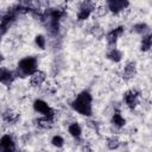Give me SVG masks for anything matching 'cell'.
Segmentation results:
<instances>
[{
  "label": "cell",
  "mask_w": 152,
  "mask_h": 152,
  "mask_svg": "<svg viewBox=\"0 0 152 152\" xmlns=\"http://www.w3.org/2000/svg\"><path fill=\"white\" fill-rule=\"evenodd\" d=\"M137 75V64L133 61H129L126 63V65L124 66V71H122V77L125 80H132Z\"/></svg>",
  "instance_id": "9"
},
{
  "label": "cell",
  "mask_w": 152,
  "mask_h": 152,
  "mask_svg": "<svg viewBox=\"0 0 152 152\" xmlns=\"http://www.w3.org/2000/svg\"><path fill=\"white\" fill-rule=\"evenodd\" d=\"M106 57H107L109 61L114 62V63H119V62L122 59V52H121L119 49H116L115 46H114V48H109V50H108L107 53H106Z\"/></svg>",
  "instance_id": "12"
},
{
  "label": "cell",
  "mask_w": 152,
  "mask_h": 152,
  "mask_svg": "<svg viewBox=\"0 0 152 152\" xmlns=\"http://www.w3.org/2000/svg\"><path fill=\"white\" fill-rule=\"evenodd\" d=\"M96 8V5L94 2H89V1H83L80 4V7H78V11H77V20L78 21H84L87 20L93 11H95Z\"/></svg>",
  "instance_id": "4"
},
{
  "label": "cell",
  "mask_w": 152,
  "mask_h": 152,
  "mask_svg": "<svg viewBox=\"0 0 152 152\" xmlns=\"http://www.w3.org/2000/svg\"><path fill=\"white\" fill-rule=\"evenodd\" d=\"M38 126L44 128V129H50L53 126V119L52 118L42 116V118L38 119Z\"/></svg>",
  "instance_id": "19"
},
{
  "label": "cell",
  "mask_w": 152,
  "mask_h": 152,
  "mask_svg": "<svg viewBox=\"0 0 152 152\" xmlns=\"http://www.w3.org/2000/svg\"><path fill=\"white\" fill-rule=\"evenodd\" d=\"M38 70V61L34 56H27L21 58L18 62L17 69L14 71L15 77L20 76V77H25V76H31L33 75L36 71Z\"/></svg>",
  "instance_id": "2"
},
{
  "label": "cell",
  "mask_w": 152,
  "mask_h": 152,
  "mask_svg": "<svg viewBox=\"0 0 152 152\" xmlns=\"http://www.w3.org/2000/svg\"><path fill=\"white\" fill-rule=\"evenodd\" d=\"M133 31L138 34H147L148 31H150V26L146 24V23H137L134 26H133Z\"/></svg>",
  "instance_id": "18"
},
{
  "label": "cell",
  "mask_w": 152,
  "mask_h": 152,
  "mask_svg": "<svg viewBox=\"0 0 152 152\" xmlns=\"http://www.w3.org/2000/svg\"><path fill=\"white\" fill-rule=\"evenodd\" d=\"M110 122H112V125H113L114 127H116V128H122V127L126 125V119L122 116V114H121L119 110H116V112L113 113V115H112V118H110Z\"/></svg>",
  "instance_id": "11"
},
{
  "label": "cell",
  "mask_w": 152,
  "mask_h": 152,
  "mask_svg": "<svg viewBox=\"0 0 152 152\" xmlns=\"http://www.w3.org/2000/svg\"><path fill=\"white\" fill-rule=\"evenodd\" d=\"M81 152H93V151H91V147L88 144H83L82 147H81Z\"/></svg>",
  "instance_id": "22"
},
{
  "label": "cell",
  "mask_w": 152,
  "mask_h": 152,
  "mask_svg": "<svg viewBox=\"0 0 152 152\" xmlns=\"http://www.w3.org/2000/svg\"><path fill=\"white\" fill-rule=\"evenodd\" d=\"M93 96L89 91H81L70 103L71 108L81 115L90 116L93 114Z\"/></svg>",
  "instance_id": "1"
},
{
  "label": "cell",
  "mask_w": 152,
  "mask_h": 152,
  "mask_svg": "<svg viewBox=\"0 0 152 152\" xmlns=\"http://www.w3.org/2000/svg\"><path fill=\"white\" fill-rule=\"evenodd\" d=\"M15 78L14 71L5 68V66H0V83L5 84V86H10Z\"/></svg>",
  "instance_id": "8"
},
{
  "label": "cell",
  "mask_w": 152,
  "mask_h": 152,
  "mask_svg": "<svg viewBox=\"0 0 152 152\" xmlns=\"http://www.w3.org/2000/svg\"><path fill=\"white\" fill-rule=\"evenodd\" d=\"M46 80V74L42 70H37L33 75L30 76V83L32 87H40Z\"/></svg>",
  "instance_id": "10"
},
{
  "label": "cell",
  "mask_w": 152,
  "mask_h": 152,
  "mask_svg": "<svg viewBox=\"0 0 152 152\" xmlns=\"http://www.w3.org/2000/svg\"><path fill=\"white\" fill-rule=\"evenodd\" d=\"M64 142H65V141H64V138H63L62 135H59V134H56V135H53V137L51 138V145L55 146V147H57V148L63 147Z\"/></svg>",
  "instance_id": "21"
},
{
  "label": "cell",
  "mask_w": 152,
  "mask_h": 152,
  "mask_svg": "<svg viewBox=\"0 0 152 152\" xmlns=\"http://www.w3.org/2000/svg\"><path fill=\"white\" fill-rule=\"evenodd\" d=\"M18 118H19L18 114L14 113V112L11 110V109H7V110H5V112L2 113V119H4V121H6V122H8V124H14V122H17Z\"/></svg>",
  "instance_id": "16"
},
{
  "label": "cell",
  "mask_w": 152,
  "mask_h": 152,
  "mask_svg": "<svg viewBox=\"0 0 152 152\" xmlns=\"http://www.w3.org/2000/svg\"><path fill=\"white\" fill-rule=\"evenodd\" d=\"M139 97H140V93L135 89H129L124 94V101L126 106L131 109H134L139 104Z\"/></svg>",
  "instance_id": "5"
},
{
  "label": "cell",
  "mask_w": 152,
  "mask_h": 152,
  "mask_svg": "<svg viewBox=\"0 0 152 152\" xmlns=\"http://www.w3.org/2000/svg\"><path fill=\"white\" fill-rule=\"evenodd\" d=\"M151 45H152V38H151V34L147 33L145 36H142L141 38V42H140V50L142 52H146L151 49Z\"/></svg>",
  "instance_id": "15"
},
{
  "label": "cell",
  "mask_w": 152,
  "mask_h": 152,
  "mask_svg": "<svg viewBox=\"0 0 152 152\" xmlns=\"http://www.w3.org/2000/svg\"><path fill=\"white\" fill-rule=\"evenodd\" d=\"M106 145H107L108 150L114 151V150H116V148L120 146V139H119L116 135H110V137L107 138Z\"/></svg>",
  "instance_id": "17"
},
{
  "label": "cell",
  "mask_w": 152,
  "mask_h": 152,
  "mask_svg": "<svg viewBox=\"0 0 152 152\" xmlns=\"http://www.w3.org/2000/svg\"><path fill=\"white\" fill-rule=\"evenodd\" d=\"M4 59H5V57H4V55H2L1 52H0V64H1L2 62H4Z\"/></svg>",
  "instance_id": "24"
},
{
  "label": "cell",
  "mask_w": 152,
  "mask_h": 152,
  "mask_svg": "<svg viewBox=\"0 0 152 152\" xmlns=\"http://www.w3.org/2000/svg\"><path fill=\"white\" fill-rule=\"evenodd\" d=\"M11 146H15L13 138L10 134H5L0 138V152H2L5 148L11 147Z\"/></svg>",
  "instance_id": "14"
},
{
  "label": "cell",
  "mask_w": 152,
  "mask_h": 152,
  "mask_svg": "<svg viewBox=\"0 0 152 152\" xmlns=\"http://www.w3.org/2000/svg\"><path fill=\"white\" fill-rule=\"evenodd\" d=\"M68 132L69 134L75 138V139H80L81 135H82V127L80 126L78 122H71L69 126H68Z\"/></svg>",
  "instance_id": "13"
},
{
  "label": "cell",
  "mask_w": 152,
  "mask_h": 152,
  "mask_svg": "<svg viewBox=\"0 0 152 152\" xmlns=\"http://www.w3.org/2000/svg\"><path fill=\"white\" fill-rule=\"evenodd\" d=\"M128 6H129V2L125 0H109L106 2L107 10L114 14H119L120 12L126 10Z\"/></svg>",
  "instance_id": "6"
},
{
  "label": "cell",
  "mask_w": 152,
  "mask_h": 152,
  "mask_svg": "<svg viewBox=\"0 0 152 152\" xmlns=\"http://www.w3.org/2000/svg\"><path fill=\"white\" fill-rule=\"evenodd\" d=\"M34 44L38 49L40 50H44L45 46H46V38L43 36V34H37L34 37Z\"/></svg>",
  "instance_id": "20"
},
{
  "label": "cell",
  "mask_w": 152,
  "mask_h": 152,
  "mask_svg": "<svg viewBox=\"0 0 152 152\" xmlns=\"http://www.w3.org/2000/svg\"><path fill=\"white\" fill-rule=\"evenodd\" d=\"M124 32H125V27H124V26H118V27L110 30V31L107 33V36H106V40H107L108 45H109L110 48H114V45L116 44L118 39L124 34Z\"/></svg>",
  "instance_id": "7"
},
{
  "label": "cell",
  "mask_w": 152,
  "mask_h": 152,
  "mask_svg": "<svg viewBox=\"0 0 152 152\" xmlns=\"http://www.w3.org/2000/svg\"><path fill=\"white\" fill-rule=\"evenodd\" d=\"M33 109L34 112L39 113L42 116H46V118H55V110L48 104L46 101L42 100V99H37L33 101Z\"/></svg>",
  "instance_id": "3"
},
{
  "label": "cell",
  "mask_w": 152,
  "mask_h": 152,
  "mask_svg": "<svg viewBox=\"0 0 152 152\" xmlns=\"http://www.w3.org/2000/svg\"><path fill=\"white\" fill-rule=\"evenodd\" d=\"M17 150H15V146H11V147H7V148H5L2 152H15Z\"/></svg>",
  "instance_id": "23"
}]
</instances>
